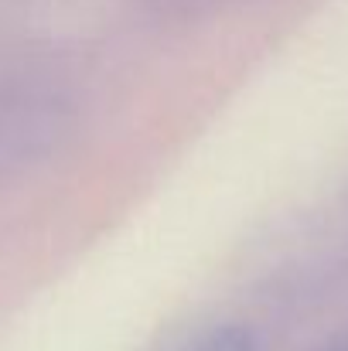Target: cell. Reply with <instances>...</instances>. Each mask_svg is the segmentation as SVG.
<instances>
[{"label": "cell", "mask_w": 348, "mask_h": 351, "mask_svg": "<svg viewBox=\"0 0 348 351\" xmlns=\"http://www.w3.org/2000/svg\"><path fill=\"white\" fill-rule=\"evenodd\" d=\"M321 351H348V338L345 341H335V345H328V348H321Z\"/></svg>", "instance_id": "obj_2"}, {"label": "cell", "mask_w": 348, "mask_h": 351, "mask_svg": "<svg viewBox=\"0 0 348 351\" xmlns=\"http://www.w3.org/2000/svg\"><path fill=\"white\" fill-rule=\"evenodd\" d=\"M195 351H253V338L246 331H235V328H226V331H216L209 335Z\"/></svg>", "instance_id": "obj_1"}]
</instances>
